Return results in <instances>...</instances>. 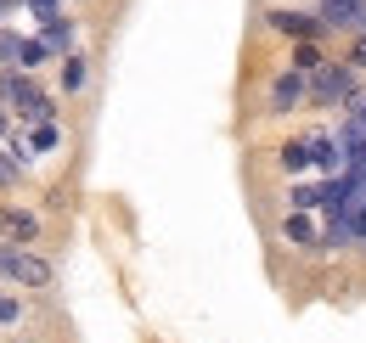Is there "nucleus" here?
<instances>
[{"mask_svg": "<svg viewBox=\"0 0 366 343\" xmlns=\"http://www.w3.org/2000/svg\"><path fill=\"white\" fill-rule=\"evenodd\" d=\"M0 321H17V299H0Z\"/></svg>", "mask_w": 366, "mask_h": 343, "instance_id": "nucleus-21", "label": "nucleus"}, {"mask_svg": "<svg viewBox=\"0 0 366 343\" xmlns=\"http://www.w3.org/2000/svg\"><path fill=\"white\" fill-rule=\"evenodd\" d=\"M321 23L327 29H355V34H366V0H321Z\"/></svg>", "mask_w": 366, "mask_h": 343, "instance_id": "nucleus-5", "label": "nucleus"}, {"mask_svg": "<svg viewBox=\"0 0 366 343\" xmlns=\"http://www.w3.org/2000/svg\"><path fill=\"white\" fill-rule=\"evenodd\" d=\"M85 85V56H62V90Z\"/></svg>", "mask_w": 366, "mask_h": 343, "instance_id": "nucleus-16", "label": "nucleus"}, {"mask_svg": "<svg viewBox=\"0 0 366 343\" xmlns=\"http://www.w3.org/2000/svg\"><path fill=\"white\" fill-rule=\"evenodd\" d=\"M56 141H62V129H56V124H34V135H29L23 146H29V152H51Z\"/></svg>", "mask_w": 366, "mask_h": 343, "instance_id": "nucleus-15", "label": "nucleus"}, {"mask_svg": "<svg viewBox=\"0 0 366 343\" xmlns=\"http://www.w3.org/2000/svg\"><path fill=\"white\" fill-rule=\"evenodd\" d=\"M310 96H316L321 107L355 101V62H350V68H344V62H321L316 74H310Z\"/></svg>", "mask_w": 366, "mask_h": 343, "instance_id": "nucleus-2", "label": "nucleus"}, {"mask_svg": "<svg viewBox=\"0 0 366 343\" xmlns=\"http://www.w3.org/2000/svg\"><path fill=\"white\" fill-rule=\"evenodd\" d=\"M282 237H287L293 248H321V237H316V219H310V209H293V214L282 219Z\"/></svg>", "mask_w": 366, "mask_h": 343, "instance_id": "nucleus-8", "label": "nucleus"}, {"mask_svg": "<svg viewBox=\"0 0 366 343\" xmlns=\"http://www.w3.org/2000/svg\"><path fill=\"white\" fill-rule=\"evenodd\" d=\"M40 40H46L51 51H68V45H74V23H68V17H51V23H46V34H40Z\"/></svg>", "mask_w": 366, "mask_h": 343, "instance_id": "nucleus-10", "label": "nucleus"}, {"mask_svg": "<svg viewBox=\"0 0 366 343\" xmlns=\"http://www.w3.org/2000/svg\"><path fill=\"white\" fill-rule=\"evenodd\" d=\"M271 29L293 34V40H316V34H327L321 11H316V17H310V11H271Z\"/></svg>", "mask_w": 366, "mask_h": 343, "instance_id": "nucleus-7", "label": "nucleus"}, {"mask_svg": "<svg viewBox=\"0 0 366 343\" xmlns=\"http://www.w3.org/2000/svg\"><path fill=\"white\" fill-rule=\"evenodd\" d=\"M305 146H310V169L344 174V141L338 135H305Z\"/></svg>", "mask_w": 366, "mask_h": 343, "instance_id": "nucleus-6", "label": "nucleus"}, {"mask_svg": "<svg viewBox=\"0 0 366 343\" xmlns=\"http://www.w3.org/2000/svg\"><path fill=\"white\" fill-rule=\"evenodd\" d=\"M46 56H51L46 40H23V45H17V68H23V74H29V68H40Z\"/></svg>", "mask_w": 366, "mask_h": 343, "instance_id": "nucleus-11", "label": "nucleus"}, {"mask_svg": "<svg viewBox=\"0 0 366 343\" xmlns=\"http://www.w3.org/2000/svg\"><path fill=\"white\" fill-rule=\"evenodd\" d=\"M0 276L17 287H51V264L40 254H23V248H0Z\"/></svg>", "mask_w": 366, "mask_h": 343, "instance_id": "nucleus-3", "label": "nucleus"}, {"mask_svg": "<svg viewBox=\"0 0 366 343\" xmlns=\"http://www.w3.org/2000/svg\"><path fill=\"white\" fill-rule=\"evenodd\" d=\"M29 6V17H40V23H51L56 11H62V0H23Z\"/></svg>", "mask_w": 366, "mask_h": 343, "instance_id": "nucleus-17", "label": "nucleus"}, {"mask_svg": "<svg viewBox=\"0 0 366 343\" xmlns=\"http://www.w3.org/2000/svg\"><path fill=\"white\" fill-rule=\"evenodd\" d=\"M293 68H299V74H316V68H321L316 40H299V45H293Z\"/></svg>", "mask_w": 366, "mask_h": 343, "instance_id": "nucleus-14", "label": "nucleus"}, {"mask_svg": "<svg viewBox=\"0 0 366 343\" xmlns=\"http://www.w3.org/2000/svg\"><path fill=\"white\" fill-rule=\"evenodd\" d=\"M6 129H11V113H6V107H0V135H6Z\"/></svg>", "mask_w": 366, "mask_h": 343, "instance_id": "nucleus-22", "label": "nucleus"}, {"mask_svg": "<svg viewBox=\"0 0 366 343\" xmlns=\"http://www.w3.org/2000/svg\"><path fill=\"white\" fill-rule=\"evenodd\" d=\"M17 164H23V158L6 146V152H0V186H11V180H17Z\"/></svg>", "mask_w": 366, "mask_h": 343, "instance_id": "nucleus-18", "label": "nucleus"}, {"mask_svg": "<svg viewBox=\"0 0 366 343\" xmlns=\"http://www.w3.org/2000/svg\"><path fill=\"white\" fill-rule=\"evenodd\" d=\"M361 237H366V231H361Z\"/></svg>", "mask_w": 366, "mask_h": 343, "instance_id": "nucleus-24", "label": "nucleus"}, {"mask_svg": "<svg viewBox=\"0 0 366 343\" xmlns=\"http://www.w3.org/2000/svg\"><path fill=\"white\" fill-rule=\"evenodd\" d=\"M287 203H293V209H321V203H327V186H293Z\"/></svg>", "mask_w": 366, "mask_h": 343, "instance_id": "nucleus-13", "label": "nucleus"}, {"mask_svg": "<svg viewBox=\"0 0 366 343\" xmlns=\"http://www.w3.org/2000/svg\"><path fill=\"white\" fill-rule=\"evenodd\" d=\"M17 29H0V62H17Z\"/></svg>", "mask_w": 366, "mask_h": 343, "instance_id": "nucleus-19", "label": "nucleus"}, {"mask_svg": "<svg viewBox=\"0 0 366 343\" xmlns=\"http://www.w3.org/2000/svg\"><path fill=\"white\" fill-rule=\"evenodd\" d=\"M350 62H355V68H366V34H355V45H350Z\"/></svg>", "mask_w": 366, "mask_h": 343, "instance_id": "nucleus-20", "label": "nucleus"}, {"mask_svg": "<svg viewBox=\"0 0 366 343\" xmlns=\"http://www.w3.org/2000/svg\"><path fill=\"white\" fill-rule=\"evenodd\" d=\"M6 11H11V0H0V17H6Z\"/></svg>", "mask_w": 366, "mask_h": 343, "instance_id": "nucleus-23", "label": "nucleus"}, {"mask_svg": "<svg viewBox=\"0 0 366 343\" xmlns=\"http://www.w3.org/2000/svg\"><path fill=\"white\" fill-rule=\"evenodd\" d=\"M305 96H310V74H299V68L276 74V85H271V113H293Z\"/></svg>", "mask_w": 366, "mask_h": 343, "instance_id": "nucleus-4", "label": "nucleus"}, {"mask_svg": "<svg viewBox=\"0 0 366 343\" xmlns=\"http://www.w3.org/2000/svg\"><path fill=\"white\" fill-rule=\"evenodd\" d=\"M282 169H287V174L310 169V146H305V141H287V146H282Z\"/></svg>", "mask_w": 366, "mask_h": 343, "instance_id": "nucleus-12", "label": "nucleus"}, {"mask_svg": "<svg viewBox=\"0 0 366 343\" xmlns=\"http://www.w3.org/2000/svg\"><path fill=\"white\" fill-rule=\"evenodd\" d=\"M0 101H6V107H17L29 124H51V113H56V107H51V96L34 85L29 74H6V79H0Z\"/></svg>", "mask_w": 366, "mask_h": 343, "instance_id": "nucleus-1", "label": "nucleus"}, {"mask_svg": "<svg viewBox=\"0 0 366 343\" xmlns=\"http://www.w3.org/2000/svg\"><path fill=\"white\" fill-rule=\"evenodd\" d=\"M0 237H11V242H34V237H40V219L23 214V209H0Z\"/></svg>", "mask_w": 366, "mask_h": 343, "instance_id": "nucleus-9", "label": "nucleus"}]
</instances>
